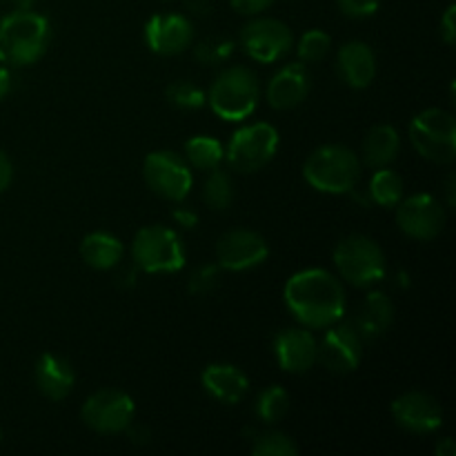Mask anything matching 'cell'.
<instances>
[{"label": "cell", "mask_w": 456, "mask_h": 456, "mask_svg": "<svg viewBox=\"0 0 456 456\" xmlns=\"http://www.w3.org/2000/svg\"><path fill=\"white\" fill-rule=\"evenodd\" d=\"M283 301L289 314L307 330H325L346 316V289L323 267L301 270L288 279Z\"/></svg>", "instance_id": "obj_1"}, {"label": "cell", "mask_w": 456, "mask_h": 456, "mask_svg": "<svg viewBox=\"0 0 456 456\" xmlns=\"http://www.w3.org/2000/svg\"><path fill=\"white\" fill-rule=\"evenodd\" d=\"M52 27L34 9H16L0 18V62L7 67H27L45 56Z\"/></svg>", "instance_id": "obj_2"}, {"label": "cell", "mask_w": 456, "mask_h": 456, "mask_svg": "<svg viewBox=\"0 0 456 456\" xmlns=\"http://www.w3.org/2000/svg\"><path fill=\"white\" fill-rule=\"evenodd\" d=\"M303 178L321 194H347L361 178V160L350 147L323 145L305 159Z\"/></svg>", "instance_id": "obj_3"}, {"label": "cell", "mask_w": 456, "mask_h": 456, "mask_svg": "<svg viewBox=\"0 0 456 456\" xmlns=\"http://www.w3.org/2000/svg\"><path fill=\"white\" fill-rule=\"evenodd\" d=\"M258 96L261 87L256 74L249 67L232 65L225 67L209 85L208 105L221 120L240 123L254 114Z\"/></svg>", "instance_id": "obj_4"}, {"label": "cell", "mask_w": 456, "mask_h": 456, "mask_svg": "<svg viewBox=\"0 0 456 456\" xmlns=\"http://www.w3.org/2000/svg\"><path fill=\"white\" fill-rule=\"evenodd\" d=\"M332 258L338 276L354 288H372L387 272L381 245L363 234H350L338 240Z\"/></svg>", "instance_id": "obj_5"}, {"label": "cell", "mask_w": 456, "mask_h": 456, "mask_svg": "<svg viewBox=\"0 0 456 456\" xmlns=\"http://www.w3.org/2000/svg\"><path fill=\"white\" fill-rule=\"evenodd\" d=\"M132 258L147 274H174L185 267V248L172 227L147 225L134 236Z\"/></svg>", "instance_id": "obj_6"}, {"label": "cell", "mask_w": 456, "mask_h": 456, "mask_svg": "<svg viewBox=\"0 0 456 456\" xmlns=\"http://www.w3.org/2000/svg\"><path fill=\"white\" fill-rule=\"evenodd\" d=\"M410 142L423 159L450 165L456 159V120L450 111L430 107L410 120Z\"/></svg>", "instance_id": "obj_7"}, {"label": "cell", "mask_w": 456, "mask_h": 456, "mask_svg": "<svg viewBox=\"0 0 456 456\" xmlns=\"http://www.w3.org/2000/svg\"><path fill=\"white\" fill-rule=\"evenodd\" d=\"M279 132L270 123H252L236 129L225 147V163L232 172H261L279 150Z\"/></svg>", "instance_id": "obj_8"}, {"label": "cell", "mask_w": 456, "mask_h": 456, "mask_svg": "<svg viewBox=\"0 0 456 456\" xmlns=\"http://www.w3.org/2000/svg\"><path fill=\"white\" fill-rule=\"evenodd\" d=\"M142 176L147 187L169 203H183L194 187L191 167L183 156L174 151L159 150L147 154L142 163Z\"/></svg>", "instance_id": "obj_9"}, {"label": "cell", "mask_w": 456, "mask_h": 456, "mask_svg": "<svg viewBox=\"0 0 456 456\" xmlns=\"http://www.w3.org/2000/svg\"><path fill=\"white\" fill-rule=\"evenodd\" d=\"M136 405L134 399L123 390L105 387L89 396L80 410V419L89 430L98 435H118L134 423Z\"/></svg>", "instance_id": "obj_10"}, {"label": "cell", "mask_w": 456, "mask_h": 456, "mask_svg": "<svg viewBox=\"0 0 456 456\" xmlns=\"http://www.w3.org/2000/svg\"><path fill=\"white\" fill-rule=\"evenodd\" d=\"M240 47L252 61L270 65L292 52L294 34L279 18L254 16L240 29Z\"/></svg>", "instance_id": "obj_11"}, {"label": "cell", "mask_w": 456, "mask_h": 456, "mask_svg": "<svg viewBox=\"0 0 456 456\" xmlns=\"http://www.w3.org/2000/svg\"><path fill=\"white\" fill-rule=\"evenodd\" d=\"M448 214L441 200L430 194H414L396 205V225L414 240H432L444 232Z\"/></svg>", "instance_id": "obj_12"}, {"label": "cell", "mask_w": 456, "mask_h": 456, "mask_svg": "<svg viewBox=\"0 0 456 456\" xmlns=\"http://www.w3.org/2000/svg\"><path fill=\"white\" fill-rule=\"evenodd\" d=\"M270 256V245L258 232L239 227L230 230L216 243V265L227 272H248L263 265Z\"/></svg>", "instance_id": "obj_13"}, {"label": "cell", "mask_w": 456, "mask_h": 456, "mask_svg": "<svg viewBox=\"0 0 456 456\" xmlns=\"http://www.w3.org/2000/svg\"><path fill=\"white\" fill-rule=\"evenodd\" d=\"M363 343V338L359 337V332L350 323L338 321V323L325 328L316 361L334 374H350L361 365Z\"/></svg>", "instance_id": "obj_14"}, {"label": "cell", "mask_w": 456, "mask_h": 456, "mask_svg": "<svg viewBox=\"0 0 456 456\" xmlns=\"http://www.w3.org/2000/svg\"><path fill=\"white\" fill-rule=\"evenodd\" d=\"M392 419L412 435H432L444 426V408L426 392H405L392 401Z\"/></svg>", "instance_id": "obj_15"}, {"label": "cell", "mask_w": 456, "mask_h": 456, "mask_svg": "<svg viewBox=\"0 0 456 456\" xmlns=\"http://www.w3.org/2000/svg\"><path fill=\"white\" fill-rule=\"evenodd\" d=\"M276 363L288 374H305L314 368L319 356V341L307 328H285L281 330L272 343Z\"/></svg>", "instance_id": "obj_16"}, {"label": "cell", "mask_w": 456, "mask_h": 456, "mask_svg": "<svg viewBox=\"0 0 456 456\" xmlns=\"http://www.w3.org/2000/svg\"><path fill=\"white\" fill-rule=\"evenodd\" d=\"M194 40V25L183 13H156L145 25V43L159 56H178Z\"/></svg>", "instance_id": "obj_17"}, {"label": "cell", "mask_w": 456, "mask_h": 456, "mask_svg": "<svg viewBox=\"0 0 456 456\" xmlns=\"http://www.w3.org/2000/svg\"><path fill=\"white\" fill-rule=\"evenodd\" d=\"M312 87V76L305 62H288L270 78L265 98L274 110H294L307 98Z\"/></svg>", "instance_id": "obj_18"}, {"label": "cell", "mask_w": 456, "mask_h": 456, "mask_svg": "<svg viewBox=\"0 0 456 456\" xmlns=\"http://www.w3.org/2000/svg\"><path fill=\"white\" fill-rule=\"evenodd\" d=\"M337 71L352 89H365L377 76V56L363 40H350L337 53Z\"/></svg>", "instance_id": "obj_19"}, {"label": "cell", "mask_w": 456, "mask_h": 456, "mask_svg": "<svg viewBox=\"0 0 456 456\" xmlns=\"http://www.w3.org/2000/svg\"><path fill=\"white\" fill-rule=\"evenodd\" d=\"M205 392L218 403L236 405L245 399L249 390V379L240 368L232 363H212L200 374Z\"/></svg>", "instance_id": "obj_20"}, {"label": "cell", "mask_w": 456, "mask_h": 456, "mask_svg": "<svg viewBox=\"0 0 456 456\" xmlns=\"http://www.w3.org/2000/svg\"><path fill=\"white\" fill-rule=\"evenodd\" d=\"M34 379L40 395L47 396L49 401L67 399L76 386V372L69 361L52 354V352L40 356L34 370Z\"/></svg>", "instance_id": "obj_21"}, {"label": "cell", "mask_w": 456, "mask_h": 456, "mask_svg": "<svg viewBox=\"0 0 456 456\" xmlns=\"http://www.w3.org/2000/svg\"><path fill=\"white\" fill-rule=\"evenodd\" d=\"M392 321H395V305L390 297L383 292H370L350 325L363 341H374L390 330Z\"/></svg>", "instance_id": "obj_22"}, {"label": "cell", "mask_w": 456, "mask_h": 456, "mask_svg": "<svg viewBox=\"0 0 456 456\" xmlns=\"http://www.w3.org/2000/svg\"><path fill=\"white\" fill-rule=\"evenodd\" d=\"M80 256L94 270H114L123 261V243L110 232H92L80 240Z\"/></svg>", "instance_id": "obj_23"}, {"label": "cell", "mask_w": 456, "mask_h": 456, "mask_svg": "<svg viewBox=\"0 0 456 456\" xmlns=\"http://www.w3.org/2000/svg\"><path fill=\"white\" fill-rule=\"evenodd\" d=\"M401 151V136L392 125H377L363 142V163L368 167H390Z\"/></svg>", "instance_id": "obj_24"}, {"label": "cell", "mask_w": 456, "mask_h": 456, "mask_svg": "<svg viewBox=\"0 0 456 456\" xmlns=\"http://www.w3.org/2000/svg\"><path fill=\"white\" fill-rule=\"evenodd\" d=\"M191 169L199 172H212V169L221 167L225 160V147L218 138L214 136H194L185 142V156Z\"/></svg>", "instance_id": "obj_25"}, {"label": "cell", "mask_w": 456, "mask_h": 456, "mask_svg": "<svg viewBox=\"0 0 456 456\" xmlns=\"http://www.w3.org/2000/svg\"><path fill=\"white\" fill-rule=\"evenodd\" d=\"M368 194L370 200L379 205V208H396L405 194V183L401 174L395 172V169L379 167L374 169L372 178H370Z\"/></svg>", "instance_id": "obj_26"}, {"label": "cell", "mask_w": 456, "mask_h": 456, "mask_svg": "<svg viewBox=\"0 0 456 456\" xmlns=\"http://www.w3.org/2000/svg\"><path fill=\"white\" fill-rule=\"evenodd\" d=\"M203 200L214 212H225L234 203V183L225 169L216 167L208 174L203 183Z\"/></svg>", "instance_id": "obj_27"}, {"label": "cell", "mask_w": 456, "mask_h": 456, "mask_svg": "<svg viewBox=\"0 0 456 456\" xmlns=\"http://www.w3.org/2000/svg\"><path fill=\"white\" fill-rule=\"evenodd\" d=\"M289 410V395L288 390H283L281 386H267L261 395L256 396V405H254V412H256L258 421L265 423V426H274L281 419L288 414Z\"/></svg>", "instance_id": "obj_28"}, {"label": "cell", "mask_w": 456, "mask_h": 456, "mask_svg": "<svg viewBox=\"0 0 456 456\" xmlns=\"http://www.w3.org/2000/svg\"><path fill=\"white\" fill-rule=\"evenodd\" d=\"M165 96H167V101L174 107L185 111H196L208 105V94H205V89L200 85L191 83V80H176V83H172L165 89Z\"/></svg>", "instance_id": "obj_29"}, {"label": "cell", "mask_w": 456, "mask_h": 456, "mask_svg": "<svg viewBox=\"0 0 456 456\" xmlns=\"http://www.w3.org/2000/svg\"><path fill=\"white\" fill-rule=\"evenodd\" d=\"M252 454L254 456H297L298 445L289 439L285 432L267 430L258 432L252 439Z\"/></svg>", "instance_id": "obj_30"}, {"label": "cell", "mask_w": 456, "mask_h": 456, "mask_svg": "<svg viewBox=\"0 0 456 456\" xmlns=\"http://www.w3.org/2000/svg\"><path fill=\"white\" fill-rule=\"evenodd\" d=\"M332 49V36L323 29H310L298 38L297 53L298 61L305 62V65H314L321 62Z\"/></svg>", "instance_id": "obj_31"}, {"label": "cell", "mask_w": 456, "mask_h": 456, "mask_svg": "<svg viewBox=\"0 0 456 456\" xmlns=\"http://www.w3.org/2000/svg\"><path fill=\"white\" fill-rule=\"evenodd\" d=\"M234 52V43L230 38H218V36H212V38L203 40L194 47V58L200 62V65L216 67L223 65L227 58Z\"/></svg>", "instance_id": "obj_32"}, {"label": "cell", "mask_w": 456, "mask_h": 456, "mask_svg": "<svg viewBox=\"0 0 456 456\" xmlns=\"http://www.w3.org/2000/svg\"><path fill=\"white\" fill-rule=\"evenodd\" d=\"M218 270H221L218 265L196 267V270L191 272L190 281H187V289H190L191 294H199V297L209 294L218 283Z\"/></svg>", "instance_id": "obj_33"}, {"label": "cell", "mask_w": 456, "mask_h": 456, "mask_svg": "<svg viewBox=\"0 0 456 456\" xmlns=\"http://www.w3.org/2000/svg\"><path fill=\"white\" fill-rule=\"evenodd\" d=\"M337 4L347 18H370L379 12L381 0H337Z\"/></svg>", "instance_id": "obj_34"}, {"label": "cell", "mask_w": 456, "mask_h": 456, "mask_svg": "<svg viewBox=\"0 0 456 456\" xmlns=\"http://www.w3.org/2000/svg\"><path fill=\"white\" fill-rule=\"evenodd\" d=\"M274 3L276 0H230L232 9L240 13V16H261Z\"/></svg>", "instance_id": "obj_35"}, {"label": "cell", "mask_w": 456, "mask_h": 456, "mask_svg": "<svg viewBox=\"0 0 456 456\" xmlns=\"http://www.w3.org/2000/svg\"><path fill=\"white\" fill-rule=\"evenodd\" d=\"M439 31H441V38L445 40V45H452L456 43V4L452 3L448 9L444 12L439 22Z\"/></svg>", "instance_id": "obj_36"}, {"label": "cell", "mask_w": 456, "mask_h": 456, "mask_svg": "<svg viewBox=\"0 0 456 456\" xmlns=\"http://www.w3.org/2000/svg\"><path fill=\"white\" fill-rule=\"evenodd\" d=\"M13 181V163L3 150H0V194L9 190Z\"/></svg>", "instance_id": "obj_37"}, {"label": "cell", "mask_w": 456, "mask_h": 456, "mask_svg": "<svg viewBox=\"0 0 456 456\" xmlns=\"http://www.w3.org/2000/svg\"><path fill=\"white\" fill-rule=\"evenodd\" d=\"M172 216H174V221H176V225L185 227V230H194V227L199 225V214L190 208L174 209Z\"/></svg>", "instance_id": "obj_38"}, {"label": "cell", "mask_w": 456, "mask_h": 456, "mask_svg": "<svg viewBox=\"0 0 456 456\" xmlns=\"http://www.w3.org/2000/svg\"><path fill=\"white\" fill-rule=\"evenodd\" d=\"M12 87H13L12 71H9L7 65H0V101H4V98L12 94Z\"/></svg>", "instance_id": "obj_39"}, {"label": "cell", "mask_w": 456, "mask_h": 456, "mask_svg": "<svg viewBox=\"0 0 456 456\" xmlns=\"http://www.w3.org/2000/svg\"><path fill=\"white\" fill-rule=\"evenodd\" d=\"M436 456H456V444L450 436H445V439H441L439 444H436Z\"/></svg>", "instance_id": "obj_40"}, {"label": "cell", "mask_w": 456, "mask_h": 456, "mask_svg": "<svg viewBox=\"0 0 456 456\" xmlns=\"http://www.w3.org/2000/svg\"><path fill=\"white\" fill-rule=\"evenodd\" d=\"M454 190H456V176H454V174H448V178H445V196H448V209H452L454 203H456Z\"/></svg>", "instance_id": "obj_41"}, {"label": "cell", "mask_w": 456, "mask_h": 456, "mask_svg": "<svg viewBox=\"0 0 456 456\" xmlns=\"http://www.w3.org/2000/svg\"><path fill=\"white\" fill-rule=\"evenodd\" d=\"M187 7L203 16V13H209V9H212V0H187Z\"/></svg>", "instance_id": "obj_42"}, {"label": "cell", "mask_w": 456, "mask_h": 456, "mask_svg": "<svg viewBox=\"0 0 456 456\" xmlns=\"http://www.w3.org/2000/svg\"><path fill=\"white\" fill-rule=\"evenodd\" d=\"M16 9H34L36 0H12Z\"/></svg>", "instance_id": "obj_43"}, {"label": "cell", "mask_w": 456, "mask_h": 456, "mask_svg": "<svg viewBox=\"0 0 456 456\" xmlns=\"http://www.w3.org/2000/svg\"><path fill=\"white\" fill-rule=\"evenodd\" d=\"M0 444H3V430H0Z\"/></svg>", "instance_id": "obj_44"}]
</instances>
